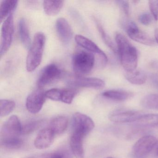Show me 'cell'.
<instances>
[{
  "instance_id": "6da1fadb",
  "label": "cell",
  "mask_w": 158,
  "mask_h": 158,
  "mask_svg": "<svg viewBox=\"0 0 158 158\" xmlns=\"http://www.w3.org/2000/svg\"><path fill=\"white\" fill-rule=\"evenodd\" d=\"M117 52L123 68L126 72L136 69L138 60L136 49L122 34L116 33L115 36Z\"/></svg>"
},
{
  "instance_id": "7a4b0ae2",
  "label": "cell",
  "mask_w": 158,
  "mask_h": 158,
  "mask_svg": "<svg viewBox=\"0 0 158 158\" xmlns=\"http://www.w3.org/2000/svg\"><path fill=\"white\" fill-rule=\"evenodd\" d=\"M46 42V37L41 32L36 33L27 58L26 68L28 72L35 71L41 63Z\"/></svg>"
},
{
  "instance_id": "3957f363",
  "label": "cell",
  "mask_w": 158,
  "mask_h": 158,
  "mask_svg": "<svg viewBox=\"0 0 158 158\" xmlns=\"http://www.w3.org/2000/svg\"><path fill=\"white\" fill-rule=\"evenodd\" d=\"M73 69L77 76L89 73L95 64L94 54L88 51H80L75 53L72 59Z\"/></svg>"
},
{
  "instance_id": "277c9868",
  "label": "cell",
  "mask_w": 158,
  "mask_h": 158,
  "mask_svg": "<svg viewBox=\"0 0 158 158\" xmlns=\"http://www.w3.org/2000/svg\"><path fill=\"white\" fill-rule=\"evenodd\" d=\"M95 127V123L89 116L81 113H76L73 116V134L85 138Z\"/></svg>"
},
{
  "instance_id": "5b68a950",
  "label": "cell",
  "mask_w": 158,
  "mask_h": 158,
  "mask_svg": "<svg viewBox=\"0 0 158 158\" xmlns=\"http://www.w3.org/2000/svg\"><path fill=\"white\" fill-rule=\"evenodd\" d=\"M122 23L128 36L132 40L146 46H153L155 44L154 40L149 35L140 30L134 22L123 20Z\"/></svg>"
},
{
  "instance_id": "8992f818",
  "label": "cell",
  "mask_w": 158,
  "mask_h": 158,
  "mask_svg": "<svg viewBox=\"0 0 158 158\" xmlns=\"http://www.w3.org/2000/svg\"><path fill=\"white\" fill-rule=\"evenodd\" d=\"M14 34V23L13 14L4 21L1 29L0 55L2 56L10 48Z\"/></svg>"
},
{
  "instance_id": "52a82bcc",
  "label": "cell",
  "mask_w": 158,
  "mask_h": 158,
  "mask_svg": "<svg viewBox=\"0 0 158 158\" xmlns=\"http://www.w3.org/2000/svg\"><path fill=\"white\" fill-rule=\"evenodd\" d=\"M157 138L154 136H144L137 140L132 149L133 158H147L151 152L153 150Z\"/></svg>"
},
{
  "instance_id": "ba28073f",
  "label": "cell",
  "mask_w": 158,
  "mask_h": 158,
  "mask_svg": "<svg viewBox=\"0 0 158 158\" xmlns=\"http://www.w3.org/2000/svg\"><path fill=\"white\" fill-rule=\"evenodd\" d=\"M23 126L18 116H11L4 123L1 131V140L18 138L22 135Z\"/></svg>"
},
{
  "instance_id": "9c48e42d",
  "label": "cell",
  "mask_w": 158,
  "mask_h": 158,
  "mask_svg": "<svg viewBox=\"0 0 158 158\" xmlns=\"http://www.w3.org/2000/svg\"><path fill=\"white\" fill-rule=\"evenodd\" d=\"M144 114L139 111L119 109L109 114L110 121L116 123H125L139 121Z\"/></svg>"
},
{
  "instance_id": "30bf717a",
  "label": "cell",
  "mask_w": 158,
  "mask_h": 158,
  "mask_svg": "<svg viewBox=\"0 0 158 158\" xmlns=\"http://www.w3.org/2000/svg\"><path fill=\"white\" fill-rule=\"evenodd\" d=\"M61 75V71L56 64H48L44 68L39 77L38 88L43 89L46 86L50 85L59 79Z\"/></svg>"
},
{
  "instance_id": "8fae6325",
  "label": "cell",
  "mask_w": 158,
  "mask_h": 158,
  "mask_svg": "<svg viewBox=\"0 0 158 158\" xmlns=\"http://www.w3.org/2000/svg\"><path fill=\"white\" fill-rule=\"evenodd\" d=\"M47 98L45 92L42 89H37L30 93L26 100L27 109L29 112L36 114L39 112Z\"/></svg>"
},
{
  "instance_id": "7c38bea8",
  "label": "cell",
  "mask_w": 158,
  "mask_h": 158,
  "mask_svg": "<svg viewBox=\"0 0 158 158\" xmlns=\"http://www.w3.org/2000/svg\"><path fill=\"white\" fill-rule=\"evenodd\" d=\"M75 40L78 45L85 48L87 51L98 55L100 61L101 65L105 66L108 61L107 56L94 42L81 35H76Z\"/></svg>"
},
{
  "instance_id": "4fadbf2b",
  "label": "cell",
  "mask_w": 158,
  "mask_h": 158,
  "mask_svg": "<svg viewBox=\"0 0 158 158\" xmlns=\"http://www.w3.org/2000/svg\"><path fill=\"white\" fill-rule=\"evenodd\" d=\"M67 84L73 87L87 88L95 89H101L105 86V83L102 79L96 77L80 76L71 77L68 80Z\"/></svg>"
},
{
  "instance_id": "5bb4252c",
  "label": "cell",
  "mask_w": 158,
  "mask_h": 158,
  "mask_svg": "<svg viewBox=\"0 0 158 158\" xmlns=\"http://www.w3.org/2000/svg\"><path fill=\"white\" fill-rule=\"evenodd\" d=\"M56 29L62 42L65 44H68L73 36V29L68 22L64 18H59L56 21Z\"/></svg>"
},
{
  "instance_id": "9a60e30c",
  "label": "cell",
  "mask_w": 158,
  "mask_h": 158,
  "mask_svg": "<svg viewBox=\"0 0 158 158\" xmlns=\"http://www.w3.org/2000/svg\"><path fill=\"white\" fill-rule=\"evenodd\" d=\"M55 136V134L49 127L42 129L35 139V147L39 149H45L49 148L52 144Z\"/></svg>"
},
{
  "instance_id": "2e32d148",
  "label": "cell",
  "mask_w": 158,
  "mask_h": 158,
  "mask_svg": "<svg viewBox=\"0 0 158 158\" xmlns=\"http://www.w3.org/2000/svg\"><path fill=\"white\" fill-rule=\"evenodd\" d=\"M102 96L111 100L123 102L131 98L134 94L132 92L123 89H111L102 92Z\"/></svg>"
},
{
  "instance_id": "e0dca14e",
  "label": "cell",
  "mask_w": 158,
  "mask_h": 158,
  "mask_svg": "<svg viewBox=\"0 0 158 158\" xmlns=\"http://www.w3.org/2000/svg\"><path fill=\"white\" fill-rule=\"evenodd\" d=\"M84 139L83 137L72 133L70 138V147L76 158H85L83 147Z\"/></svg>"
},
{
  "instance_id": "ac0fdd59",
  "label": "cell",
  "mask_w": 158,
  "mask_h": 158,
  "mask_svg": "<svg viewBox=\"0 0 158 158\" xmlns=\"http://www.w3.org/2000/svg\"><path fill=\"white\" fill-rule=\"evenodd\" d=\"M68 119L64 116H59L53 118L50 123L49 128L56 135H60L67 129Z\"/></svg>"
},
{
  "instance_id": "d6986e66",
  "label": "cell",
  "mask_w": 158,
  "mask_h": 158,
  "mask_svg": "<svg viewBox=\"0 0 158 158\" xmlns=\"http://www.w3.org/2000/svg\"><path fill=\"white\" fill-rule=\"evenodd\" d=\"M18 2L16 0H5L2 2L0 6L1 23H2L13 14L18 5Z\"/></svg>"
},
{
  "instance_id": "ffe728a7",
  "label": "cell",
  "mask_w": 158,
  "mask_h": 158,
  "mask_svg": "<svg viewBox=\"0 0 158 158\" xmlns=\"http://www.w3.org/2000/svg\"><path fill=\"white\" fill-rule=\"evenodd\" d=\"M18 30L20 39L24 47L26 48L29 49L32 45V43L29 35L28 26L25 20L23 18H22L19 21Z\"/></svg>"
},
{
  "instance_id": "44dd1931",
  "label": "cell",
  "mask_w": 158,
  "mask_h": 158,
  "mask_svg": "<svg viewBox=\"0 0 158 158\" xmlns=\"http://www.w3.org/2000/svg\"><path fill=\"white\" fill-rule=\"evenodd\" d=\"M63 1H44L43 6L44 12L49 16L59 14L63 7Z\"/></svg>"
},
{
  "instance_id": "7402d4cb",
  "label": "cell",
  "mask_w": 158,
  "mask_h": 158,
  "mask_svg": "<svg viewBox=\"0 0 158 158\" xmlns=\"http://www.w3.org/2000/svg\"><path fill=\"white\" fill-rule=\"evenodd\" d=\"M125 77L128 82L136 85H143L147 79L146 73L142 70L137 69L132 72H126Z\"/></svg>"
},
{
  "instance_id": "603a6c76",
  "label": "cell",
  "mask_w": 158,
  "mask_h": 158,
  "mask_svg": "<svg viewBox=\"0 0 158 158\" xmlns=\"http://www.w3.org/2000/svg\"><path fill=\"white\" fill-rule=\"evenodd\" d=\"M141 104L146 109L158 110V94H149L145 96L141 100Z\"/></svg>"
},
{
  "instance_id": "cb8c5ba5",
  "label": "cell",
  "mask_w": 158,
  "mask_h": 158,
  "mask_svg": "<svg viewBox=\"0 0 158 158\" xmlns=\"http://www.w3.org/2000/svg\"><path fill=\"white\" fill-rule=\"evenodd\" d=\"M95 23L97 25L98 30L101 36L103 41H104L105 44L108 46V48H110L114 53H117V48L115 47L114 44L111 39L109 36V35L105 32V30L103 29L102 25L99 22L98 20L95 19Z\"/></svg>"
},
{
  "instance_id": "d4e9b609",
  "label": "cell",
  "mask_w": 158,
  "mask_h": 158,
  "mask_svg": "<svg viewBox=\"0 0 158 158\" xmlns=\"http://www.w3.org/2000/svg\"><path fill=\"white\" fill-rule=\"evenodd\" d=\"M138 122L145 126L158 128V114H144Z\"/></svg>"
},
{
  "instance_id": "484cf974",
  "label": "cell",
  "mask_w": 158,
  "mask_h": 158,
  "mask_svg": "<svg viewBox=\"0 0 158 158\" xmlns=\"http://www.w3.org/2000/svg\"><path fill=\"white\" fill-rule=\"evenodd\" d=\"M15 103L13 101L7 99L0 100V116L5 117L14 110Z\"/></svg>"
},
{
  "instance_id": "4316f807",
  "label": "cell",
  "mask_w": 158,
  "mask_h": 158,
  "mask_svg": "<svg viewBox=\"0 0 158 158\" xmlns=\"http://www.w3.org/2000/svg\"><path fill=\"white\" fill-rule=\"evenodd\" d=\"M42 124L41 120H34L30 121L23 126L22 135H27L31 134L38 129Z\"/></svg>"
},
{
  "instance_id": "83f0119b",
  "label": "cell",
  "mask_w": 158,
  "mask_h": 158,
  "mask_svg": "<svg viewBox=\"0 0 158 158\" xmlns=\"http://www.w3.org/2000/svg\"><path fill=\"white\" fill-rule=\"evenodd\" d=\"M23 141L20 138L13 139L1 140L2 147L8 149H16L20 148L23 145Z\"/></svg>"
},
{
  "instance_id": "f1b7e54d",
  "label": "cell",
  "mask_w": 158,
  "mask_h": 158,
  "mask_svg": "<svg viewBox=\"0 0 158 158\" xmlns=\"http://www.w3.org/2000/svg\"><path fill=\"white\" fill-rule=\"evenodd\" d=\"M77 90L74 89H62L61 102L66 104H71L77 94Z\"/></svg>"
},
{
  "instance_id": "f546056e",
  "label": "cell",
  "mask_w": 158,
  "mask_h": 158,
  "mask_svg": "<svg viewBox=\"0 0 158 158\" xmlns=\"http://www.w3.org/2000/svg\"><path fill=\"white\" fill-rule=\"evenodd\" d=\"M62 89L53 88L45 92L46 98L55 101H61Z\"/></svg>"
},
{
  "instance_id": "4dcf8cb0",
  "label": "cell",
  "mask_w": 158,
  "mask_h": 158,
  "mask_svg": "<svg viewBox=\"0 0 158 158\" xmlns=\"http://www.w3.org/2000/svg\"><path fill=\"white\" fill-rule=\"evenodd\" d=\"M148 4L152 17L158 21V1H149Z\"/></svg>"
},
{
  "instance_id": "1f68e13d",
  "label": "cell",
  "mask_w": 158,
  "mask_h": 158,
  "mask_svg": "<svg viewBox=\"0 0 158 158\" xmlns=\"http://www.w3.org/2000/svg\"><path fill=\"white\" fill-rule=\"evenodd\" d=\"M152 17L148 13H144L139 15V21L143 25L148 26L152 22Z\"/></svg>"
},
{
  "instance_id": "d6a6232c",
  "label": "cell",
  "mask_w": 158,
  "mask_h": 158,
  "mask_svg": "<svg viewBox=\"0 0 158 158\" xmlns=\"http://www.w3.org/2000/svg\"><path fill=\"white\" fill-rule=\"evenodd\" d=\"M116 2L125 15L127 17H128L129 15V5L128 2L127 1H117Z\"/></svg>"
},
{
  "instance_id": "836d02e7",
  "label": "cell",
  "mask_w": 158,
  "mask_h": 158,
  "mask_svg": "<svg viewBox=\"0 0 158 158\" xmlns=\"http://www.w3.org/2000/svg\"><path fill=\"white\" fill-rule=\"evenodd\" d=\"M72 154L68 151L64 150L63 152L52 153L51 158H72Z\"/></svg>"
},
{
  "instance_id": "e575fe53",
  "label": "cell",
  "mask_w": 158,
  "mask_h": 158,
  "mask_svg": "<svg viewBox=\"0 0 158 158\" xmlns=\"http://www.w3.org/2000/svg\"><path fill=\"white\" fill-rule=\"evenodd\" d=\"M151 79L153 84L158 87V73H155L152 75Z\"/></svg>"
},
{
  "instance_id": "d590c367",
  "label": "cell",
  "mask_w": 158,
  "mask_h": 158,
  "mask_svg": "<svg viewBox=\"0 0 158 158\" xmlns=\"http://www.w3.org/2000/svg\"><path fill=\"white\" fill-rule=\"evenodd\" d=\"M52 153L48 154H43L41 155H36L29 158H51Z\"/></svg>"
},
{
  "instance_id": "8d00e7d4",
  "label": "cell",
  "mask_w": 158,
  "mask_h": 158,
  "mask_svg": "<svg viewBox=\"0 0 158 158\" xmlns=\"http://www.w3.org/2000/svg\"><path fill=\"white\" fill-rule=\"evenodd\" d=\"M153 156L155 158H158V140L153 149Z\"/></svg>"
},
{
  "instance_id": "74e56055",
  "label": "cell",
  "mask_w": 158,
  "mask_h": 158,
  "mask_svg": "<svg viewBox=\"0 0 158 158\" xmlns=\"http://www.w3.org/2000/svg\"><path fill=\"white\" fill-rule=\"evenodd\" d=\"M151 66L154 69H158V60H153L151 62Z\"/></svg>"
},
{
  "instance_id": "f35d334b",
  "label": "cell",
  "mask_w": 158,
  "mask_h": 158,
  "mask_svg": "<svg viewBox=\"0 0 158 158\" xmlns=\"http://www.w3.org/2000/svg\"><path fill=\"white\" fill-rule=\"evenodd\" d=\"M154 36L156 42L158 44V28H156L154 31Z\"/></svg>"
},
{
  "instance_id": "ab89813d",
  "label": "cell",
  "mask_w": 158,
  "mask_h": 158,
  "mask_svg": "<svg viewBox=\"0 0 158 158\" xmlns=\"http://www.w3.org/2000/svg\"><path fill=\"white\" fill-rule=\"evenodd\" d=\"M113 158L112 157H108V158Z\"/></svg>"
}]
</instances>
